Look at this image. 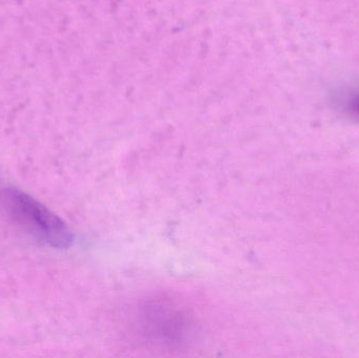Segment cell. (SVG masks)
<instances>
[{
  "instance_id": "cell-1",
  "label": "cell",
  "mask_w": 359,
  "mask_h": 358,
  "mask_svg": "<svg viewBox=\"0 0 359 358\" xmlns=\"http://www.w3.org/2000/svg\"><path fill=\"white\" fill-rule=\"evenodd\" d=\"M2 199L16 222L44 243L59 249L73 243L74 235L67 225L37 200L18 189H6Z\"/></svg>"
},
{
  "instance_id": "cell-2",
  "label": "cell",
  "mask_w": 359,
  "mask_h": 358,
  "mask_svg": "<svg viewBox=\"0 0 359 358\" xmlns=\"http://www.w3.org/2000/svg\"><path fill=\"white\" fill-rule=\"evenodd\" d=\"M345 105L347 111L359 118V92L348 95L346 97Z\"/></svg>"
}]
</instances>
